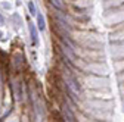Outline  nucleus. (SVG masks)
Listing matches in <instances>:
<instances>
[{
	"label": "nucleus",
	"mask_w": 124,
	"mask_h": 122,
	"mask_svg": "<svg viewBox=\"0 0 124 122\" xmlns=\"http://www.w3.org/2000/svg\"><path fill=\"white\" fill-rule=\"evenodd\" d=\"M65 82H67V88L70 90V93H74V94L81 93V87H80L78 81H77L75 77H72L71 74H68V71H67V75H65Z\"/></svg>",
	"instance_id": "f257e3e1"
},
{
	"label": "nucleus",
	"mask_w": 124,
	"mask_h": 122,
	"mask_svg": "<svg viewBox=\"0 0 124 122\" xmlns=\"http://www.w3.org/2000/svg\"><path fill=\"white\" fill-rule=\"evenodd\" d=\"M28 29H30V37H31V41H33L34 46L39 44V33H37V25L36 24H28Z\"/></svg>",
	"instance_id": "f03ea898"
},
{
	"label": "nucleus",
	"mask_w": 124,
	"mask_h": 122,
	"mask_svg": "<svg viewBox=\"0 0 124 122\" xmlns=\"http://www.w3.org/2000/svg\"><path fill=\"white\" fill-rule=\"evenodd\" d=\"M37 28L40 29V31H44V29H46L44 16H43V13H39V12H37Z\"/></svg>",
	"instance_id": "7ed1b4c3"
},
{
	"label": "nucleus",
	"mask_w": 124,
	"mask_h": 122,
	"mask_svg": "<svg viewBox=\"0 0 124 122\" xmlns=\"http://www.w3.org/2000/svg\"><path fill=\"white\" fill-rule=\"evenodd\" d=\"M49 2H50L52 6H55V7L59 9V10L64 9V3H62V0H49Z\"/></svg>",
	"instance_id": "20e7f679"
},
{
	"label": "nucleus",
	"mask_w": 124,
	"mask_h": 122,
	"mask_svg": "<svg viewBox=\"0 0 124 122\" xmlns=\"http://www.w3.org/2000/svg\"><path fill=\"white\" fill-rule=\"evenodd\" d=\"M64 116L67 118V121H74V115L70 112L68 106H65V108H64Z\"/></svg>",
	"instance_id": "39448f33"
},
{
	"label": "nucleus",
	"mask_w": 124,
	"mask_h": 122,
	"mask_svg": "<svg viewBox=\"0 0 124 122\" xmlns=\"http://www.w3.org/2000/svg\"><path fill=\"white\" fill-rule=\"evenodd\" d=\"M28 10H30L31 15H37V9H36V5H34L33 0H30V2H28Z\"/></svg>",
	"instance_id": "423d86ee"
}]
</instances>
